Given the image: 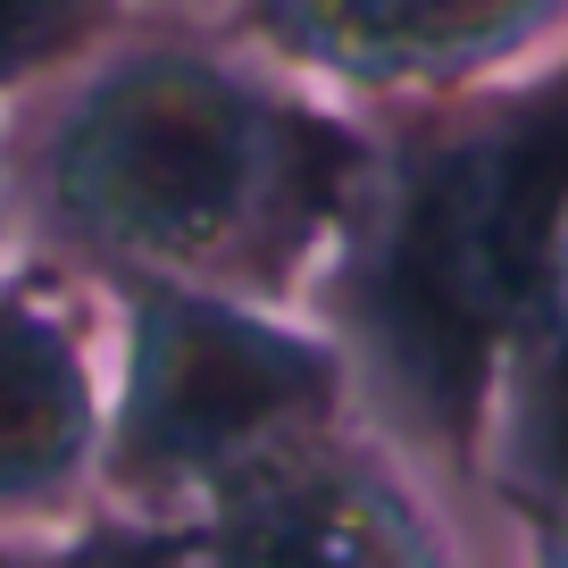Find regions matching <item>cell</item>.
<instances>
[{"label":"cell","instance_id":"obj_1","mask_svg":"<svg viewBox=\"0 0 568 568\" xmlns=\"http://www.w3.org/2000/svg\"><path fill=\"white\" fill-rule=\"evenodd\" d=\"M376 168V109L335 101L226 18L142 9L0 118L18 234L92 276H168L310 310Z\"/></svg>","mask_w":568,"mask_h":568},{"label":"cell","instance_id":"obj_2","mask_svg":"<svg viewBox=\"0 0 568 568\" xmlns=\"http://www.w3.org/2000/svg\"><path fill=\"white\" fill-rule=\"evenodd\" d=\"M568 251V51L477 92L376 109V168L310 310L352 352L368 418L477 501L501 385Z\"/></svg>","mask_w":568,"mask_h":568},{"label":"cell","instance_id":"obj_3","mask_svg":"<svg viewBox=\"0 0 568 568\" xmlns=\"http://www.w3.org/2000/svg\"><path fill=\"white\" fill-rule=\"evenodd\" d=\"M109 293H118V368L92 494L109 510L201 518L267 460L368 418L359 368L318 310L168 276H125Z\"/></svg>","mask_w":568,"mask_h":568},{"label":"cell","instance_id":"obj_4","mask_svg":"<svg viewBox=\"0 0 568 568\" xmlns=\"http://www.w3.org/2000/svg\"><path fill=\"white\" fill-rule=\"evenodd\" d=\"M118 293L68 251H0V527L59 535L101 494Z\"/></svg>","mask_w":568,"mask_h":568},{"label":"cell","instance_id":"obj_5","mask_svg":"<svg viewBox=\"0 0 568 568\" xmlns=\"http://www.w3.org/2000/svg\"><path fill=\"white\" fill-rule=\"evenodd\" d=\"M193 527L210 568H460L444 485L376 418L267 460Z\"/></svg>","mask_w":568,"mask_h":568},{"label":"cell","instance_id":"obj_6","mask_svg":"<svg viewBox=\"0 0 568 568\" xmlns=\"http://www.w3.org/2000/svg\"><path fill=\"white\" fill-rule=\"evenodd\" d=\"M226 26L359 109L477 92L568 51V0H234Z\"/></svg>","mask_w":568,"mask_h":568},{"label":"cell","instance_id":"obj_7","mask_svg":"<svg viewBox=\"0 0 568 568\" xmlns=\"http://www.w3.org/2000/svg\"><path fill=\"white\" fill-rule=\"evenodd\" d=\"M477 501L501 510L518 535L568 518V251L551 267V293L535 310V335L501 385L494 435H485Z\"/></svg>","mask_w":568,"mask_h":568},{"label":"cell","instance_id":"obj_8","mask_svg":"<svg viewBox=\"0 0 568 568\" xmlns=\"http://www.w3.org/2000/svg\"><path fill=\"white\" fill-rule=\"evenodd\" d=\"M142 18V0H0V118L26 109L42 84L84 68L101 42Z\"/></svg>","mask_w":568,"mask_h":568},{"label":"cell","instance_id":"obj_9","mask_svg":"<svg viewBox=\"0 0 568 568\" xmlns=\"http://www.w3.org/2000/svg\"><path fill=\"white\" fill-rule=\"evenodd\" d=\"M59 568H210L193 518H134L92 501L75 527H59Z\"/></svg>","mask_w":568,"mask_h":568},{"label":"cell","instance_id":"obj_10","mask_svg":"<svg viewBox=\"0 0 568 568\" xmlns=\"http://www.w3.org/2000/svg\"><path fill=\"white\" fill-rule=\"evenodd\" d=\"M0 568H59V535H9L0 527Z\"/></svg>","mask_w":568,"mask_h":568},{"label":"cell","instance_id":"obj_11","mask_svg":"<svg viewBox=\"0 0 568 568\" xmlns=\"http://www.w3.org/2000/svg\"><path fill=\"white\" fill-rule=\"evenodd\" d=\"M518 544H527V568H568V518H551V527L518 535Z\"/></svg>","mask_w":568,"mask_h":568},{"label":"cell","instance_id":"obj_12","mask_svg":"<svg viewBox=\"0 0 568 568\" xmlns=\"http://www.w3.org/2000/svg\"><path fill=\"white\" fill-rule=\"evenodd\" d=\"M142 9H168V18H226L234 0H142Z\"/></svg>","mask_w":568,"mask_h":568},{"label":"cell","instance_id":"obj_13","mask_svg":"<svg viewBox=\"0 0 568 568\" xmlns=\"http://www.w3.org/2000/svg\"><path fill=\"white\" fill-rule=\"evenodd\" d=\"M18 243V210H9V184H0V251Z\"/></svg>","mask_w":568,"mask_h":568}]
</instances>
